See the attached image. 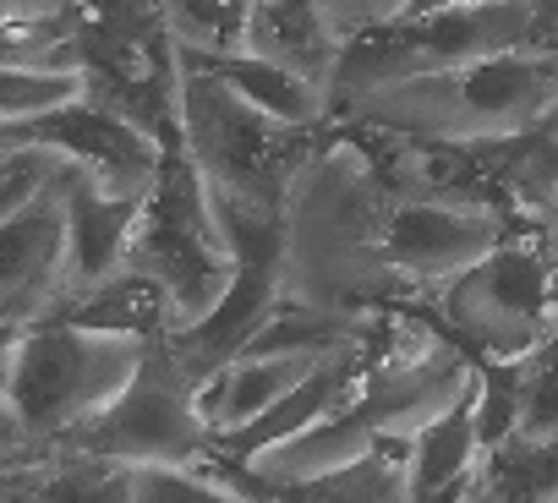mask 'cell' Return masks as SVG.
<instances>
[{"label": "cell", "mask_w": 558, "mask_h": 503, "mask_svg": "<svg viewBox=\"0 0 558 503\" xmlns=\"http://www.w3.org/2000/svg\"><path fill=\"white\" fill-rule=\"evenodd\" d=\"M542 230H547V241H553V252H558V197H553V208H547V219H542Z\"/></svg>", "instance_id": "30"}, {"label": "cell", "mask_w": 558, "mask_h": 503, "mask_svg": "<svg viewBox=\"0 0 558 503\" xmlns=\"http://www.w3.org/2000/svg\"><path fill=\"white\" fill-rule=\"evenodd\" d=\"M525 45H542L536 39V0H482V7L405 12L395 23H378V28L345 39L329 99L373 94V88H389L405 77L471 66V61L509 56Z\"/></svg>", "instance_id": "7"}, {"label": "cell", "mask_w": 558, "mask_h": 503, "mask_svg": "<svg viewBox=\"0 0 558 503\" xmlns=\"http://www.w3.org/2000/svg\"><path fill=\"white\" fill-rule=\"evenodd\" d=\"M7 7V23H23V17H50V12H66L72 0H0Z\"/></svg>", "instance_id": "27"}, {"label": "cell", "mask_w": 558, "mask_h": 503, "mask_svg": "<svg viewBox=\"0 0 558 503\" xmlns=\"http://www.w3.org/2000/svg\"><path fill=\"white\" fill-rule=\"evenodd\" d=\"M279 307H286V258H241L235 285L225 291V302L208 318L175 329L170 334V351L192 372V383L203 389L208 378H219L230 361L246 356V345L257 340V329Z\"/></svg>", "instance_id": "13"}, {"label": "cell", "mask_w": 558, "mask_h": 503, "mask_svg": "<svg viewBox=\"0 0 558 503\" xmlns=\"http://www.w3.org/2000/svg\"><path fill=\"white\" fill-rule=\"evenodd\" d=\"M274 503H411V438L384 432L367 459L274 487Z\"/></svg>", "instance_id": "18"}, {"label": "cell", "mask_w": 558, "mask_h": 503, "mask_svg": "<svg viewBox=\"0 0 558 503\" xmlns=\"http://www.w3.org/2000/svg\"><path fill=\"white\" fill-rule=\"evenodd\" d=\"M329 361V356H324ZM318 361L307 356H241L230 361L219 378H208L197 394H203V410H208V427L214 432H235L246 427L252 416H263L279 394H291Z\"/></svg>", "instance_id": "19"}, {"label": "cell", "mask_w": 558, "mask_h": 503, "mask_svg": "<svg viewBox=\"0 0 558 503\" xmlns=\"http://www.w3.org/2000/svg\"><path fill=\"white\" fill-rule=\"evenodd\" d=\"M0 143L61 148L77 164H88L94 181L110 197H148V186H154V175L165 164V148L148 132H137L132 121H121L116 110H105L94 99H77V105L34 115V121H7V126H0Z\"/></svg>", "instance_id": "11"}, {"label": "cell", "mask_w": 558, "mask_h": 503, "mask_svg": "<svg viewBox=\"0 0 558 503\" xmlns=\"http://www.w3.org/2000/svg\"><path fill=\"white\" fill-rule=\"evenodd\" d=\"M132 503H268V498H252L246 476L219 459L214 470H203V465H137Z\"/></svg>", "instance_id": "23"}, {"label": "cell", "mask_w": 558, "mask_h": 503, "mask_svg": "<svg viewBox=\"0 0 558 503\" xmlns=\"http://www.w3.org/2000/svg\"><path fill=\"white\" fill-rule=\"evenodd\" d=\"M88 99V72H45V66H7L0 72V115L34 121Z\"/></svg>", "instance_id": "24"}, {"label": "cell", "mask_w": 558, "mask_h": 503, "mask_svg": "<svg viewBox=\"0 0 558 503\" xmlns=\"http://www.w3.org/2000/svg\"><path fill=\"white\" fill-rule=\"evenodd\" d=\"M531 219H509L498 208L449 203V197H395L384 224V258L411 285V307L449 285L454 274L476 269L487 252H498Z\"/></svg>", "instance_id": "9"}, {"label": "cell", "mask_w": 558, "mask_h": 503, "mask_svg": "<svg viewBox=\"0 0 558 503\" xmlns=\"http://www.w3.org/2000/svg\"><path fill=\"white\" fill-rule=\"evenodd\" d=\"M520 400H525V361H476V427L487 449L520 427Z\"/></svg>", "instance_id": "25"}, {"label": "cell", "mask_w": 558, "mask_h": 503, "mask_svg": "<svg viewBox=\"0 0 558 503\" xmlns=\"http://www.w3.org/2000/svg\"><path fill=\"white\" fill-rule=\"evenodd\" d=\"M246 56H263L274 66L329 88L345 56V34L335 28V17L318 0H252Z\"/></svg>", "instance_id": "14"}, {"label": "cell", "mask_w": 558, "mask_h": 503, "mask_svg": "<svg viewBox=\"0 0 558 503\" xmlns=\"http://www.w3.org/2000/svg\"><path fill=\"white\" fill-rule=\"evenodd\" d=\"M186 61L219 72L241 99H252L257 110L291 121V126H324V121H335L329 88H318V83H307V77H296V72H286V66H274V61H263V56H246V50H241V56H186Z\"/></svg>", "instance_id": "20"}, {"label": "cell", "mask_w": 558, "mask_h": 503, "mask_svg": "<svg viewBox=\"0 0 558 503\" xmlns=\"http://www.w3.org/2000/svg\"><path fill=\"white\" fill-rule=\"evenodd\" d=\"M444 7H482V0H416L411 12H444Z\"/></svg>", "instance_id": "29"}, {"label": "cell", "mask_w": 558, "mask_h": 503, "mask_svg": "<svg viewBox=\"0 0 558 503\" xmlns=\"http://www.w3.org/2000/svg\"><path fill=\"white\" fill-rule=\"evenodd\" d=\"M542 45H553V50H558V34H547V39H542Z\"/></svg>", "instance_id": "32"}, {"label": "cell", "mask_w": 558, "mask_h": 503, "mask_svg": "<svg viewBox=\"0 0 558 503\" xmlns=\"http://www.w3.org/2000/svg\"><path fill=\"white\" fill-rule=\"evenodd\" d=\"M395 192L378 175L356 126L329 121V137L286 197V302L335 312L411 307V285L384 258Z\"/></svg>", "instance_id": "1"}, {"label": "cell", "mask_w": 558, "mask_h": 503, "mask_svg": "<svg viewBox=\"0 0 558 503\" xmlns=\"http://www.w3.org/2000/svg\"><path fill=\"white\" fill-rule=\"evenodd\" d=\"M318 7L335 17V28H340L345 39H356V34H367V28H378V23L405 17L416 0H318Z\"/></svg>", "instance_id": "26"}, {"label": "cell", "mask_w": 558, "mask_h": 503, "mask_svg": "<svg viewBox=\"0 0 558 503\" xmlns=\"http://www.w3.org/2000/svg\"><path fill=\"white\" fill-rule=\"evenodd\" d=\"M165 23L181 56H241L252 0H165Z\"/></svg>", "instance_id": "22"}, {"label": "cell", "mask_w": 558, "mask_h": 503, "mask_svg": "<svg viewBox=\"0 0 558 503\" xmlns=\"http://www.w3.org/2000/svg\"><path fill=\"white\" fill-rule=\"evenodd\" d=\"M45 323H77V329H105V334H132V340H170L181 329L175 296L137 269H121L99 285L72 291Z\"/></svg>", "instance_id": "15"}, {"label": "cell", "mask_w": 558, "mask_h": 503, "mask_svg": "<svg viewBox=\"0 0 558 503\" xmlns=\"http://www.w3.org/2000/svg\"><path fill=\"white\" fill-rule=\"evenodd\" d=\"M181 132H186L181 148L192 154V164L203 170V181L214 192H230V197H246V203H263V208H286L296 175L307 170V159L329 137V121L324 126H291V121L257 110L252 99H241L219 72L186 61Z\"/></svg>", "instance_id": "5"}, {"label": "cell", "mask_w": 558, "mask_h": 503, "mask_svg": "<svg viewBox=\"0 0 558 503\" xmlns=\"http://www.w3.org/2000/svg\"><path fill=\"white\" fill-rule=\"evenodd\" d=\"M482 481H487V476H482ZM476 503H498V498H493V492H487V487H482V498H476Z\"/></svg>", "instance_id": "31"}, {"label": "cell", "mask_w": 558, "mask_h": 503, "mask_svg": "<svg viewBox=\"0 0 558 503\" xmlns=\"http://www.w3.org/2000/svg\"><path fill=\"white\" fill-rule=\"evenodd\" d=\"M558 110V50L525 45L509 56H487L471 66L405 77L373 94L335 99V121L395 132V137H427V143H482L509 137Z\"/></svg>", "instance_id": "2"}, {"label": "cell", "mask_w": 558, "mask_h": 503, "mask_svg": "<svg viewBox=\"0 0 558 503\" xmlns=\"http://www.w3.org/2000/svg\"><path fill=\"white\" fill-rule=\"evenodd\" d=\"M137 208H143V197H110L99 181L72 186V291L99 285V280H110V274L126 269V246H132Z\"/></svg>", "instance_id": "17"}, {"label": "cell", "mask_w": 558, "mask_h": 503, "mask_svg": "<svg viewBox=\"0 0 558 503\" xmlns=\"http://www.w3.org/2000/svg\"><path fill=\"white\" fill-rule=\"evenodd\" d=\"M126 269L154 274L181 312V329L208 318L225 291L235 285V246L214 213L208 181L192 164L186 148H165V164L137 208L132 246H126Z\"/></svg>", "instance_id": "6"}, {"label": "cell", "mask_w": 558, "mask_h": 503, "mask_svg": "<svg viewBox=\"0 0 558 503\" xmlns=\"http://www.w3.org/2000/svg\"><path fill=\"white\" fill-rule=\"evenodd\" d=\"M214 443H219V432L208 427L192 372L175 361L170 340H148L137 378L99 416L61 432L50 449L99 454V459H121V465H203V470H214L219 465Z\"/></svg>", "instance_id": "8"}, {"label": "cell", "mask_w": 558, "mask_h": 503, "mask_svg": "<svg viewBox=\"0 0 558 503\" xmlns=\"http://www.w3.org/2000/svg\"><path fill=\"white\" fill-rule=\"evenodd\" d=\"M482 459H487V443L476 427V383H471V394L460 405H449L438 421H427L411 438V503H433V498L476 481Z\"/></svg>", "instance_id": "16"}, {"label": "cell", "mask_w": 558, "mask_h": 503, "mask_svg": "<svg viewBox=\"0 0 558 503\" xmlns=\"http://www.w3.org/2000/svg\"><path fill=\"white\" fill-rule=\"evenodd\" d=\"M416 307L476 361H525L558 334V252L525 224Z\"/></svg>", "instance_id": "4"}, {"label": "cell", "mask_w": 558, "mask_h": 503, "mask_svg": "<svg viewBox=\"0 0 558 503\" xmlns=\"http://www.w3.org/2000/svg\"><path fill=\"white\" fill-rule=\"evenodd\" d=\"M498 503H558V432H509L482 459Z\"/></svg>", "instance_id": "21"}, {"label": "cell", "mask_w": 558, "mask_h": 503, "mask_svg": "<svg viewBox=\"0 0 558 503\" xmlns=\"http://www.w3.org/2000/svg\"><path fill=\"white\" fill-rule=\"evenodd\" d=\"M148 340L34 323L7 334V465H28L77 421L99 416L143 367Z\"/></svg>", "instance_id": "3"}, {"label": "cell", "mask_w": 558, "mask_h": 503, "mask_svg": "<svg viewBox=\"0 0 558 503\" xmlns=\"http://www.w3.org/2000/svg\"><path fill=\"white\" fill-rule=\"evenodd\" d=\"M94 175H72L17 213H0V312L7 334L45 323L72 291V186Z\"/></svg>", "instance_id": "10"}, {"label": "cell", "mask_w": 558, "mask_h": 503, "mask_svg": "<svg viewBox=\"0 0 558 503\" xmlns=\"http://www.w3.org/2000/svg\"><path fill=\"white\" fill-rule=\"evenodd\" d=\"M378 318V312H373ZM373 378V334L362 340V345H351V351H335L329 361H318L291 394H279L263 416H252L246 427H235V432H219V459L230 465V470H246L257 454H268V449H279V443H291V438H302L307 427H318V421H329L335 410H345L356 394H362V383Z\"/></svg>", "instance_id": "12"}, {"label": "cell", "mask_w": 558, "mask_h": 503, "mask_svg": "<svg viewBox=\"0 0 558 503\" xmlns=\"http://www.w3.org/2000/svg\"><path fill=\"white\" fill-rule=\"evenodd\" d=\"M558 34V0H536V39Z\"/></svg>", "instance_id": "28"}]
</instances>
